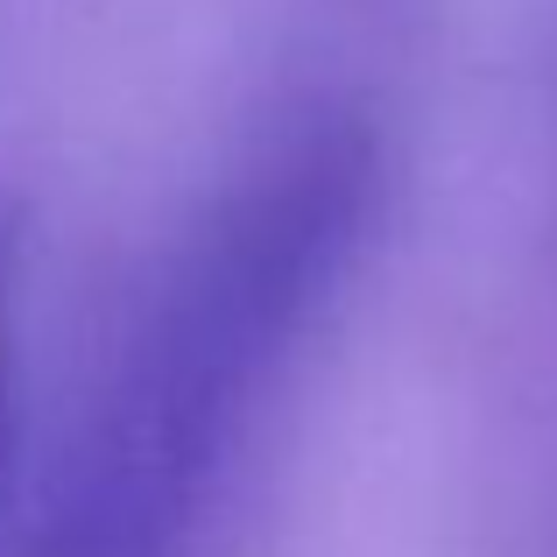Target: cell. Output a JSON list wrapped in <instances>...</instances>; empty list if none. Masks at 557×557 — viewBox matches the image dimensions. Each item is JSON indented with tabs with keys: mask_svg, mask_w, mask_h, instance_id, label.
<instances>
[{
	"mask_svg": "<svg viewBox=\"0 0 557 557\" xmlns=\"http://www.w3.org/2000/svg\"><path fill=\"white\" fill-rule=\"evenodd\" d=\"M381 205V141L304 107L255 141L170 247L92 395L22 557H198L269 388L354 275Z\"/></svg>",
	"mask_w": 557,
	"mask_h": 557,
	"instance_id": "6da1fadb",
	"label": "cell"
},
{
	"mask_svg": "<svg viewBox=\"0 0 557 557\" xmlns=\"http://www.w3.org/2000/svg\"><path fill=\"white\" fill-rule=\"evenodd\" d=\"M22 318H28V219L0 198V480L22 445Z\"/></svg>",
	"mask_w": 557,
	"mask_h": 557,
	"instance_id": "7a4b0ae2",
	"label": "cell"
}]
</instances>
